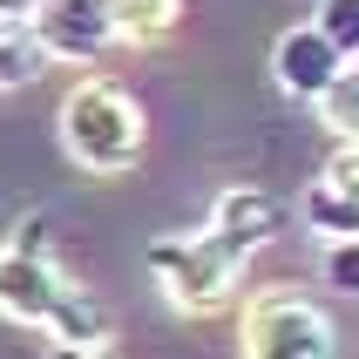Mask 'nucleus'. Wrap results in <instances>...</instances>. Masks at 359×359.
Returning <instances> with one entry per match:
<instances>
[{
  "label": "nucleus",
  "instance_id": "0eeeda50",
  "mask_svg": "<svg viewBox=\"0 0 359 359\" xmlns=\"http://www.w3.org/2000/svg\"><path fill=\"white\" fill-rule=\"evenodd\" d=\"M203 231H210V238H217L238 264H251L264 244L285 231V203L271 197V190H258V183H231V190H217Z\"/></svg>",
  "mask_w": 359,
  "mask_h": 359
},
{
  "label": "nucleus",
  "instance_id": "39448f33",
  "mask_svg": "<svg viewBox=\"0 0 359 359\" xmlns=\"http://www.w3.org/2000/svg\"><path fill=\"white\" fill-rule=\"evenodd\" d=\"M27 34L41 41L48 61H68V68H95L109 48H122V27H116L109 0H34Z\"/></svg>",
  "mask_w": 359,
  "mask_h": 359
},
{
  "label": "nucleus",
  "instance_id": "9b49d317",
  "mask_svg": "<svg viewBox=\"0 0 359 359\" xmlns=\"http://www.w3.org/2000/svg\"><path fill=\"white\" fill-rule=\"evenodd\" d=\"M319 122L339 142H359V61H346V75L332 81V95L319 102Z\"/></svg>",
  "mask_w": 359,
  "mask_h": 359
},
{
  "label": "nucleus",
  "instance_id": "6e6552de",
  "mask_svg": "<svg viewBox=\"0 0 359 359\" xmlns=\"http://www.w3.org/2000/svg\"><path fill=\"white\" fill-rule=\"evenodd\" d=\"M339 75H346V55L312 27V20H299V27H285V34L271 41V81H278L292 102H312V109H319Z\"/></svg>",
  "mask_w": 359,
  "mask_h": 359
},
{
  "label": "nucleus",
  "instance_id": "1a4fd4ad",
  "mask_svg": "<svg viewBox=\"0 0 359 359\" xmlns=\"http://www.w3.org/2000/svg\"><path fill=\"white\" fill-rule=\"evenodd\" d=\"M109 7H116L122 41H136V48L170 41V34H177V14H183V0H109Z\"/></svg>",
  "mask_w": 359,
  "mask_h": 359
},
{
  "label": "nucleus",
  "instance_id": "ddd939ff",
  "mask_svg": "<svg viewBox=\"0 0 359 359\" xmlns=\"http://www.w3.org/2000/svg\"><path fill=\"white\" fill-rule=\"evenodd\" d=\"M325 278L339 285V292H359V244H332L325 251Z\"/></svg>",
  "mask_w": 359,
  "mask_h": 359
},
{
  "label": "nucleus",
  "instance_id": "4468645a",
  "mask_svg": "<svg viewBox=\"0 0 359 359\" xmlns=\"http://www.w3.org/2000/svg\"><path fill=\"white\" fill-rule=\"evenodd\" d=\"M48 359H129L122 346H48Z\"/></svg>",
  "mask_w": 359,
  "mask_h": 359
},
{
  "label": "nucleus",
  "instance_id": "423d86ee",
  "mask_svg": "<svg viewBox=\"0 0 359 359\" xmlns=\"http://www.w3.org/2000/svg\"><path fill=\"white\" fill-rule=\"evenodd\" d=\"M299 217H305V231H312L325 251H332V244H359V142H346L339 156L305 183Z\"/></svg>",
  "mask_w": 359,
  "mask_h": 359
},
{
  "label": "nucleus",
  "instance_id": "20e7f679",
  "mask_svg": "<svg viewBox=\"0 0 359 359\" xmlns=\"http://www.w3.org/2000/svg\"><path fill=\"white\" fill-rule=\"evenodd\" d=\"M149 271H156L163 299L177 305V312H190V319H210V312H224L231 305V292H238V271L244 264L224 251L210 231H170V238L149 244Z\"/></svg>",
  "mask_w": 359,
  "mask_h": 359
},
{
  "label": "nucleus",
  "instance_id": "7ed1b4c3",
  "mask_svg": "<svg viewBox=\"0 0 359 359\" xmlns=\"http://www.w3.org/2000/svg\"><path fill=\"white\" fill-rule=\"evenodd\" d=\"M238 346H244V359H346L332 312L299 285L251 292L244 319H238Z\"/></svg>",
  "mask_w": 359,
  "mask_h": 359
},
{
  "label": "nucleus",
  "instance_id": "9d476101",
  "mask_svg": "<svg viewBox=\"0 0 359 359\" xmlns=\"http://www.w3.org/2000/svg\"><path fill=\"white\" fill-rule=\"evenodd\" d=\"M41 68H48L41 41L27 34V27H7V34H0V95H7V88H27Z\"/></svg>",
  "mask_w": 359,
  "mask_h": 359
},
{
  "label": "nucleus",
  "instance_id": "f8f14e48",
  "mask_svg": "<svg viewBox=\"0 0 359 359\" xmlns=\"http://www.w3.org/2000/svg\"><path fill=\"white\" fill-rule=\"evenodd\" d=\"M312 27H319V34L332 41L346 61H359V0H319Z\"/></svg>",
  "mask_w": 359,
  "mask_h": 359
},
{
  "label": "nucleus",
  "instance_id": "f03ea898",
  "mask_svg": "<svg viewBox=\"0 0 359 359\" xmlns=\"http://www.w3.org/2000/svg\"><path fill=\"white\" fill-rule=\"evenodd\" d=\"M61 149H68V163H81L88 177H122V170H136L142 163V109L129 88H116V81H75L68 95H61Z\"/></svg>",
  "mask_w": 359,
  "mask_h": 359
},
{
  "label": "nucleus",
  "instance_id": "f257e3e1",
  "mask_svg": "<svg viewBox=\"0 0 359 359\" xmlns=\"http://www.w3.org/2000/svg\"><path fill=\"white\" fill-rule=\"evenodd\" d=\"M0 319L48 332V346H116L102 299L55 258L41 217H20L0 244Z\"/></svg>",
  "mask_w": 359,
  "mask_h": 359
}]
</instances>
